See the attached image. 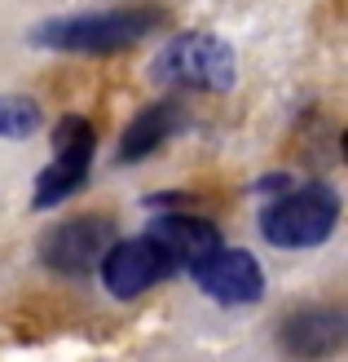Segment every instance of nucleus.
<instances>
[{
	"instance_id": "obj_1",
	"label": "nucleus",
	"mask_w": 348,
	"mask_h": 362,
	"mask_svg": "<svg viewBox=\"0 0 348 362\" xmlns=\"http://www.w3.org/2000/svg\"><path fill=\"white\" fill-rule=\"evenodd\" d=\"M168 23V9L133 5V9H106V13H76V18H49L31 31V45L62 49V53H119L128 45L145 40L150 31Z\"/></svg>"
},
{
	"instance_id": "obj_2",
	"label": "nucleus",
	"mask_w": 348,
	"mask_h": 362,
	"mask_svg": "<svg viewBox=\"0 0 348 362\" xmlns=\"http://www.w3.org/2000/svg\"><path fill=\"white\" fill-rule=\"evenodd\" d=\"M335 221H340V194L322 181L296 186L260 208V234L273 247H291V252L326 243Z\"/></svg>"
},
{
	"instance_id": "obj_3",
	"label": "nucleus",
	"mask_w": 348,
	"mask_h": 362,
	"mask_svg": "<svg viewBox=\"0 0 348 362\" xmlns=\"http://www.w3.org/2000/svg\"><path fill=\"white\" fill-rule=\"evenodd\" d=\"M155 80L168 88H194V93H225L234 84V49L208 31L172 35L155 58Z\"/></svg>"
},
{
	"instance_id": "obj_4",
	"label": "nucleus",
	"mask_w": 348,
	"mask_h": 362,
	"mask_svg": "<svg viewBox=\"0 0 348 362\" xmlns=\"http://www.w3.org/2000/svg\"><path fill=\"white\" fill-rule=\"evenodd\" d=\"M93 155H97L93 124L84 115H62L58 129H53V159L35 181V208H53V204H66L71 194H80L88 168H93Z\"/></svg>"
},
{
	"instance_id": "obj_5",
	"label": "nucleus",
	"mask_w": 348,
	"mask_h": 362,
	"mask_svg": "<svg viewBox=\"0 0 348 362\" xmlns=\"http://www.w3.org/2000/svg\"><path fill=\"white\" fill-rule=\"evenodd\" d=\"M111 243H115V221L111 216H71V221L53 226L44 234L40 261L53 269V274L80 279V274H93L102 265Z\"/></svg>"
},
{
	"instance_id": "obj_6",
	"label": "nucleus",
	"mask_w": 348,
	"mask_h": 362,
	"mask_svg": "<svg viewBox=\"0 0 348 362\" xmlns=\"http://www.w3.org/2000/svg\"><path fill=\"white\" fill-rule=\"evenodd\" d=\"M168 274H176V269L168 261V252H163L150 234H141V239H115L102 257V283L111 287V296H119V300H133L141 292H150V287Z\"/></svg>"
},
{
	"instance_id": "obj_7",
	"label": "nucleus",
	"mask_w": 348,
	"mask_h": 362,
	"mask_svg": "<svg viewBox=\"0 0 348 362\" xmlns=\"http://www.w3.org/2000/svg\"><path fill=\"white\" fill-rule=\"evenodd\" d=\"M198 292H208L221 305H256L265 296V274L260 261L243 247H216L198 265H190Z\"/></svg>"
},
{
	"instance_id": "obj_8",
	"label": "nucleus",
	"mask_w": 348,
	"mask_h": 362,
	"mask_svg": "<svg viewBox=\"0 0 348 362\" xmlns=\"http://www.w3.org/2000/svg\"><path fill=\"white\" fill-rule=\"evenodd\" d=\"M348 340V318L344 310H331V305H318V310H296L282 327H278V345L300 358V362H318L344 349Z\"/></svg>"
},
{
	"instance_id": "obj_9",
	"label": "nucleus",
	"mask_w": 348,
	"mask_h": 362,
	"mask_svg": "<svg viewBox=\"0 0 348 362\" xmlns=\"http://www.w3.org/2000/svg\"><path fill=\"white\" fill-rule=\"evenodd\" d=\"M150 239L168 252L172 269H190L208 257V252L221 247V230L203 216H186V212H172V216H159V221L145 230Z\"/></svg>"
},
{
	"instance_id": "obj_10",
	"label": "nucleus",
	"mask_w": 348,
	"mask_h": 362,
	"mask_svg": "<svg viewBox=\"0 0 348 362\" xmlns=\"http://www.w3.org/2000/svg\"><path fill=\"white\" fill-rule=\"evenodd\" d=\"M181 124H186V106H181L176 98H168V102H150L145 111L124 129V137H119V164H137V159H145V155H155L168 137H176L181 133Z\"/></svg>"
},
{
	"instance_id": "obj_11",
	"label": "nucleus",
	"mask_w": 348,
	"mask_h": 362,
	"mask_svg": "<svg viewBox=\"0 0 348 362\" xmlns=\"http://www.w3.org/2000/svg\"><path fill=\"white\" fill-rule=\"evenodd\" d=\"M40 124V106L27 98H0V137H27Z\"/></svg>"
}]
</instances>
